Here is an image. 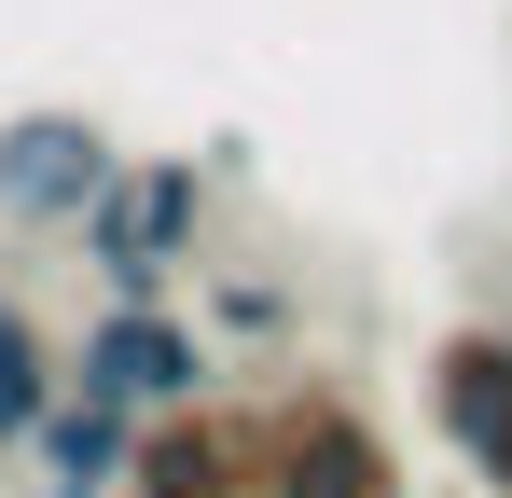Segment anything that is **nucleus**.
I'll use <instances>...</instances> for the list:
<instances>
[{
    "label": "nucleus",
    "instance_id": "1a4fd4ad",
    "mask_svg": "<svg viewBox=\"0 0 512 498\" xmlns=\"http://www.w3.org/2000/svg\"><path fill=\"white\" fill-rule=\"evenodd\" d=\"M291 319H305V305H291L277 277H222V291H208V346H291Z\"/></svg>",
    "mask_w": 512,
    "mask_h": 498
},
{
    "label": "nucleus",
    "instance_id": "7ed1b4c3",
    "mask_svg": "<svg viewBox=\"0 0 512 498\" xmlns=\"http://www.w3.org/2000/svg\"><path fill=\"white\" fill-rule=\"evenodd\" d=\"M263 415V498H402V443L346 388H277Z\"/></svg>",
    "mask_w": 512,
    "mask_h": 498
},
{
    "label": "nucleus",
    "instance_id": "39448f33",
    "mask_svg": "<svg viewBox=\"0 0 512 498\" xmlns=\"http://www.w3.org/2000/svg\"><path fill=\"white\" fill-rule=\"evenodd\" d=\"M416 388H429V429L457 443V471L485 498H512V319H457L416 360Z\"/></svg>",
    "mask_w": 512,
    "mask_h": 498
},
{
    "label": "nucleus",
    "instance_id": "f257e3e1",
    "mask_svg": "<svg viewBox=\"0 0 512 498\" xmlns=\"http://www.w3.org/2000/svg\"><path fill=\"white\" fill-rule=\"evenodd\" d=\"M208 194H222L208 153H125L97 180V208L70 222L84 263H97V291H111V305H167V277L208 249Z\"/></svg>",
    "mask_w": 512,
    "mask_h": 498
},
{
    "label": "nucleus",
    "instance_id": "f03ea898",
    "mask_svg": "<svg viewBox=\"0 0 512 498\" xmlns=\"http://www.w3.org/2000/svg\"><path fill=\"white\" fill-rule=\"evenodd\" d=\"M208 374H222V346L180 305H97L70 332V388L111 415H180V402H208Z\"/></svg>",
    "mask_w": 512,
    "mask_h": 498
},
{
    "label": "nucleus",
    "instance_id": "20e7f679",
    "mask_svg": "<svg viewBox=\"0 0 512 498\" xmlns=\"http://www.w3.org/2000/svg\"><path fill=\"white\" fill-rule=\"evenodd\" d=\"M111 166H125V139H111L97 111H70V97L0 111V222H14V236H70Z\"/></svg>",
    "mask_w": 512,
    "mask_h": 498
},
{
    "label": "nucleus",
    "instance_id": "6e6552de",
    "mask_svg": "<svg viewBox=\"0 0 512 498\" xmlns=\"http://www.w3.org/2000/svg\"><path fill=\"white\" fill-rule=\"evenodd\" d=\"M56 388H70V346H56L42 305L0 277V457H28V429L56 415Z\"/></svg>",
    "mask_w": 512,
    "mask_h": 498
},
{
    "label": "nucleus",
    "instance_id": "0eeeda50",
    "mask_svg": "<svg viewBox=\"0 0 512 498\" xmlns=\"http://www.w3.org/2000/svg\"><path fill=\"white\" fill-rule=\"evenodd\" d=\"M125 457H139V415L84 402V388H56V415L28 429V471H42V498H125Z\"/></svg>",
    "mask_w": 512,
    "mask_h": 498
},
{
    "label": "nucleus",
    "instance_id": "423d86ee",
    "mask_svg": "<svg viewBox=\"0 0 512 498\" xmlns=\"http://www.w3.org/2000/svg\"><path fill=\"white\" fill-rule=\"evenodd\" d=\"M125 498H263V415H250V402H180V415H139Z\"/></svg>",
    "mask_w": 512,
    "mask_h": 498
}]
</instances>
